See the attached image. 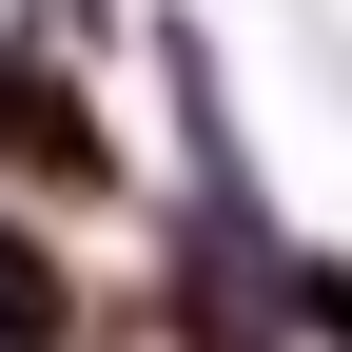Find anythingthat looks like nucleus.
Here are the masks:
<instances>
[{
    "label": "nucleus",
    "instance_id": "1",
    "mask_svg": "<svg viewBox=\"0 0 352 352\" xmlns=\"http://www.w3.org/2000/svg\"><path fill=\"white\" fill-rule=\"evenodd\" d=\"M0 176H98V118L39 98V78H0Z\"/></svg>",
    "mask_w": 352,
    "mask_h": 352
},
{
    "label": "nucleus",
    "instance_id": "2",
    "mask_svg": "<svg viewBox=\"0 0 352 352\" xmlns=\"http://www.w3.org/2000/svg\"><path fill=\"white\" fill-rule=\"evenodd\" d=\"M78 333V294H59V254L39 235H0V352H59Z\"/></svg>",
    "mask_w": 352,
    "mask_h": 352
}]
</instances>
